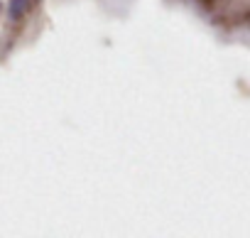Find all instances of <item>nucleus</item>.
<instances>
[{
    "instance_id": "nucleus-1",
    "label": "nucleus",
    "mask_w": 250,
    "mask_h": 238,
    "mask_svg": "<svg viewBox=\"0 0 250 238\" xmlns=\"http://www.w3.org/2000/svg\"><path fill=\"white\" fill-rule=\"evenodd\" d=\"M30 3H32V0H13V3H10V13H13V18H20V15L30 8Z\"/></svg>"
}]
</instances>
